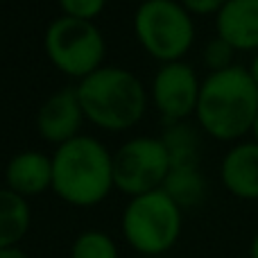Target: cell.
<instances>
[{"instance_id":"obj_12","label":"cell","mask_w":258,"mask_h":258,"mask_svg":"<svg viewBox=\"0 0 258 258\" xmlns=\"http://www.w3.org/2000/svg\"><path fill=\"white\" fill-rule=\"evenodd\" d=\"M7 188L21 197H34L52 186V159L41 152H21L5 170Z\"/></svg>"},{"instance_id":"obj_2","label":"cell","mask_w":258,"mask_h":258,"mask_svg":"<svg viewBox=\"0 0 258 258\" xmlns=\"http://www.w3.org/2000/svg\"><path fill=\"white\" fill-rule=\"evenodd\" d=\"M113 186V156L91 136H75L52 156V188L73 206H95Z\"/></svg>"},{"instance_id":"obj_7","label":"cell","mask_w":258,"mask_h":258,"mask_svg":"<svg viewBox=\"0 0 258 258\" xmlns=\"http://www.w3.org/2000/svg\"><path fill=\"white\" fill-rule=\"evenodd\" d=\"M168 172L170 154L161 138H134L113 156V186L132 197L161 190Z\"/></svg>"},{"instance_id":"obj_4","label":"cell","mask_w":258,"mask_h":258,"mask_svg":"<svg viewBox=\"0 0 258 258\" xmlns=\"http://www.w3.org/2000/svg\"><path fill=\"white\" fill-rule=\"evenodd\" d=\"M122 233L134 251L161 256L181 236V209L163 190L132 197L122 213Z\"/></svg>"},{"instance_id":"obj_3","label":"cell","mask_w":258,"mask_h":258,"mask_svg":"<svg viewBox=\"0 0 258 258\" xmlns=\"http://www.w3.org/2000/svg\"><path fill=\"white\" fill-rule=\"evenodd\" d=\"M82 111L93 125L122 132L134 127L145 113V91L129 71L98 68L77 86Z\"/></svg>"},{"instance_id":"obj_14","label":"cell","mask_w":258,"mask_h":258,"mask_svg":"<svg viewBox=\"0 0 258 258\" xmlns=\"http://www.w3.org/2000/svg\"><path fill=\"white\" fill-rule=\"evenodd\" d=\"M161 190L177 202L179 209L195 206L204 200L206 181L197 168H170Z\"/></svg>"},{"instance_id":"obj_16","label":"cell","mask_w":258,"mask_h":258,"mask_svg":"<svg viewBox=\"0 0 258 258\" xmlns=\"http://www.w3.org/2000/svg\"><path fill=\"white\" fill-rule=\"evenodd\" d=\"M71 258H118V247L102 231H84L75 238Z\"/></svg>"},{"instance_id":"obj_22","label":"cell","mask_w":258,"mask_h":258,"mask_svg":"<svg viewBox=\"0 0 258 258\" xmlns=\"http://www.w3.org/2000/svg\"><path fill=\"white\" fill-rule=\"evenodd\" d=\"M249 258H258V233L251 238V245H249Z\"/></svg>"},{"instance_id":"obj_20","label":"cell","mask_w":258,"mask_h":258,"mask_svg":"<svg viewBox=\"0 0 258 258\" xmlns=\"http://www.w3.org/2000/svg\"><path fill=\"white\" fill-rule=\"evenodd\" d=\"M0 258H30L23 249H18V247H5V249H0Z\"/></svg>"},{"instance_id":"obj_6","label":"cell","mask_w":258,"mask_h":258,"mask_svg":"<svg viewBox=\"0 0 258 258\" xmlns=\"http://www.w3.org/2000/svg\"><path fill=\"white\" fill-rule=\"evenodd\" d=\"M45 52L61 73L84 80L102 68L104 39L91 21L61 16L45 32Z\"/></svg>"},{"instance_id":"obj_1","label":"cell","mask_w":258,"mask_h":258,"mask_svg":"<svg viewBox=\"0 0 258 258\" xmlns=\"http://www.w3.org/2000/svg\"><path fill=\"white\" fill-rule=\"evenodd\" d=\"M195 116L218 141H238L249 134L258 116V86L249 68L231 66L211 73L202 82Z\"/></svg>"},{"instance_id":"obj_15","label":"cell","mask_w":258,"mask_h":258,"mask_svg":"<svg viewBox=\"0 0 258 258\" xmlns=\"http://www.w3.org/2000/svg\"><path fill=\"white\" fill-rule=\"evenodd\" d=\"M168 147L170 154V168H197V152H200V138L195 129L188 125H177L165 132L161 138Z\"/></svg>"},{"instance_id":"obj_8","label":"cell","mask_w":258,"mask_h":258,"mask_svg":"<svg viewBox=\"0 0 258 258\" xmlns=\"http://www.w3.org/2000/svg\"><path fill=\"white\" fill-rule=\"evenodd\" d=\"M200 80L188 63H165L154 77L152 98L168 122H177L197 111L200 100Z\"/></svg>"},{"instance_id":"obj_10","label":"cell","mask_w":258,"mask_h":258,"mask_svg":"<svg viewBox=\"0 0 258 258\" xmlns=\"http://www.w3.org/2000/svg\"><path fill=\"white\" fill-rule=\"evenodd\" d=\"M82 104L77 98V89H66L54 93L39 111V132L50 143H68L75 138L82 122Z\"/></svg>"},{"instance_id":"obj_13","label":"cell","mask_w":258,"mask_h":258,"mask_svg":"<svg viewBox=\"0 0 258 258\" xmlns=\"http://www.w3.org/2000/svg\"><path fill=\"white\" fill-rule=\"evenodd\" d=\"M30 222L32 213L25 197L9 188L0 190V249L16 247L30 231Z\"/></svg>"},{"instance_id":"obj_9","label":"cell","mask_w":258,"mask_h":258,"mask_svg":"<svg viewBox=\"0 0 258 258\" xmlns=\"http://www.w3.org/2000/svg\"><path fill=\"white\" fill-rule=\"evenodd\" d=\"M215 30L236 52H258V0H229L215 14Z\"/></svg>"},{"instance_id":"obj_18","label":"cell","mask_w":258,"mask_h":258,"mask_svg":"<svg viewBox=\"0 0 258 258\" xmlns=\"http://www.w3.org/2000/svg\"><path fill=\"white\" fill-rule=\"evenodd\" d=\"M59 3H61V9L66 12V16L91 21L104 9L107 0H59Z\"/></svg>"},{"instance_id":"obj_21","label":"cell","mask_w":258,"mask_h":258,"mask_svg":"<svg viewBox=\"0 0 258 258\" xmlns=\"http://www.w3.org/2000/svg\"><path fill=\"white\" fill-rule=\"evenodd\" d=\"M249 73H251V77H254V82H256V86H258V52L254 54V59H251Z\"/></svg>"},{"instance_id":"obj_23","label":"cell","mask_w":258,"mask_h":258,"mask_svg":"<svg viewBox=\"0 0 258 258\" xmlns=\"http://www.w3.org/2000/svg\"><path fill=\"white\" fill-rule=\"evenodd\" d=\"M251 134H254V141L258 143V116H256V122H254V129H251Z\"/></svg>"},{"instance_id":"obj_5","label":"cell","mask_w":258,"mask_h":258,"mask_svg":"<svg viewBox=\"0 0 258 258\" xmlns=\"http://www.w3.org/2000/svg\"><path fill=\"white\" fill-rule=\"evenodd\" d=\"M134 30L143 48L165 63L179 61L195 39L190 12L174 0H145L136 9Z\"/></svg>"},{"instance_id":"obj_11","label":"cell","mask_w":258,"mask_h":258,"mask_svg":"<svg viewBox=\"0 0 258 258\" xmlns=\"http://www.w3.org/2000/svg\"><path fill=\"white\" fill-rule=\"evenodd\" d=\"M222 183L238 200H258V143H238L227 152L220 165Z\"/></svg>"},{"instance_id":"obj_19","label":"cell","mask_w":258,"mask_h":258,"mask_svg":"<svg viewBox=\"0 0 258 258\" xmlns=\"http://www.w3.org/2000/svg\"><path fill=\"white\" fill-rule=\"evenodd\" d=\"M229 0H181V5L192 14H218Z\"/></svg>"},{"instance_id":"obj_17","label":"cell","mask_w":258,"mask_h":258,"mask_svg":"<svg viewBox=\"0 0 258 258\" xmlns=\"http://www.w3.org/2000/svg\"><path fill=\"white\" fill-rule=\"evenodd\" d=\"M233 54L236 50L227 43L224 39H213L206 43L204 48V63L211 68V73H218V71H227V68L236 66L233 63Z\"/></svg>"}]
</instances>
